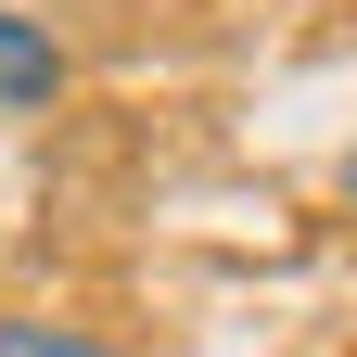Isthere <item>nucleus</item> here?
I'll return each mask as SVG.
<instances>
[{
    "mask_svg": "<svg viewBox=\"0 0 357 357\" xmlns=\"http://www.w3.org/2000/svg\"><path fill=\"white\" fill-rule=\"evenodd\" d=\"M0 357H128V344L77 332V319H0Z\"/></svg>",
    "mask_w": 357,
    "mask_h": 357,
    "instance_id": "2",
    "label": "nucleus"
},
{
    "mask_svg": "<svg viewBox=\"0 0 357 357\" xmlns=\"http://www.w3.org/2000/svg\"><path fill=\"white\" fill-rule=\"evenodd\" d=\"M332 192H344V217H357V141H344V166H332Z\"/></svg>",
    "mask_w": 357,
    "mask_h": 357,
    "instance_id": "3",
    "label": "nucleus"
},
{
    "mask_svg": "<svg viewBox=\"0 0 357 357\" xmlns=\"http://www.w3.org/2000/svg\"><path fill=\"white\" fill-rule=\"evenodd\" d=\"M64 38L38 26V13H13V0H0V115H52L64 102Z\"/></svg>",
    "mask_w": 357,
    "mask_h": 357,
    "instance_id": "1",
    "label": "nucleus"
}]
</instances>
